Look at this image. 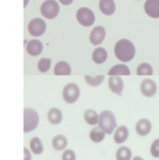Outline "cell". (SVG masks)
I'll return each mask as SVG.
<instances>
[{"mask_svg": "<svg viewBox=\"0 0 159 160\" xmlns=\"http://www.w3.org/2000/svg\"><path fill=\"white\" fill-rule=\"evenodd\" d=\"M115 55L122 62L131 61L135 56V47L133 42L124 38L118 40L115 46Z\"/></svg>", "mask_w": 159, "mask_h": 160, "instance_id": "1", "label": "cell"}, {"mask_svg": "<svg viewBox=\"0 0 159 160\" xmlns=\"http://www.w3.org/2000/svg\"><path fill=\"white\" fill-rule=\"evenodd\" d=\"M100 128L106 132V134H111L113 133L116 127H117V120L116 117L110 110H104L99 114V123Z\"/></svg>", "mask_w": 159, "mask_h": 160, "instance_id": "2", "label": "cell"}, {"mask_svg": "<svg viewBox=\"0 0 159 160\" xmlns=\"http://www.w3.org/2000/svg\"><path fill=\"white\" fill-rule=\"evenodd\" d=\"M24 133H28L34 131L39 124L38 112L32 108L24 109Z\"/></svg>", "mask_w": 159, "mask_h": 160, "instance_id": "3", "label": "cell"}, {"mask_svg": "<svg viewBox=\"0 0 159 160\" xmlns=\"http://www.w3.org/2000/svg\"><path fill=\"white\" fill-rule=\"evenodd\" d=\"M60 7L56 0H46L40 6V13L44 18L52 20L59 14Z\"/></svg>", "mask_w": 159, "mask_h": 160, "instance_id": "4", "label": "cell"}, {"mask_svg": "<svg viewBox=\"0 0 159 160\" xmlns=\"http://www.w3.org/2000/svg\"><path fill=\"white\" fill-rule=\"evenodd\" d=\"M80 87L75 83H69L63 87L62 97L67 103H74L80 98Z\"/></svg>", "mask_w": 159, "mask_h": 160, "instance_id": "5", "label": "cell"}, {"mask_svg": "<svg viewBox=\"0 0 159 160\" xmlns=\"http://www.w3.org/2000/svg\"><path fill=\"white\" fill-rule=\"evenodd\" d=\"M77 20L81 25L89 28L95 23V14L89 8H80L77 12Z\"/></svg>", "mask_w": 159, "mask_h": 160, "instance_id": "6", "label": "cell"}, {"mask_svg": "<svg viewBox=\"0 0 159 160\" xmlns=\"http://www.w3.org/2000/svg\"><path fill=\"white\" fill-rule=\"evenodd\" d=\"M27 28L28 33L33 37H39L46 32V23H45L44 20L39 19V18H35L28 23Z\"/></svg>", "mask_w": 159, "mask_h": 160, "instance_id": "7", "label": "cell"}, {"mask_svg": "<svg viewBox=\"0 0 159 160\" xmlns=\"http://www.w3.org/2000/svg\"><path fill=\"white\" fill-rule=\"evenodd\" d=\"M141 93L145 97H153L157 93V84L155 83V81L151 80V78H146V80L142 81Z\"/></svg>", "mask_w": 159, "mask_h": 160, "instance_id": "8", "label": "cell"}, {"mask_svg": "<svg viewBox=\"0 0 159 160\" xmlns=\"http://www.w3.org/2000/svg\"><path fill=\"white\" fill-rule=\"evenodd\" d=\"M105 37H106V31L102 26H96L93 28V31L89 34V42L94 45V46H98L104 42Z\"/></svg>", "mask_w": 159, "mask_h": 160, "instance_id": "9", "label": "cell"}, {"mask_svg": "<svg viewBox=\"0 0 159 160\" xmlns=\"http://www.w3.org/2000/svg\"><path fill=\"white\" fill-rule=\"evenodd\" d=\"M144 10L148 17L153 19H159V0H146Z\"/></svg>", "mask_w": 159, "mask_h": 160, "instance_id": "10", "label": "cell"}, {"mask_svg": "<svg viewBox=\"0 0 159 160\" xmlns=\"http://www.w3.org/2000/svg\"><path fill=\"white\" fill-rule=\"evenodd\" d=\"M108 86L112 93L117 94V95H121L123 91V87H124V83H123V81L121 80L119 75H113L109 78Z\"/></svg>", "mask_w": 159, "mask_h": 160, "instance_id": "11", "label": "cell"}, {"mask_svg": "<svg viewBox=\"0 0 159 160\" xmlns=\"http://www.w3.org/2000/svg\"><path fill=\"white\" fill-rule=\"evenodd\" d=\"M26 51L28 52V55L36 57V56L42 53V44L38 39H31L30 42H27V45H26Z\"/></svg>", "mask_w": 159, "mask_h": 160, "instance_id": "12", "label": "cell"}, {"mask_svg": "<svg viewBox=\"0 0 159 160\" xmlns=\"http://www.w3.org/2000/svg\"><path fill=\"white\" fill-rule=\"evenodd\" d=\"M135 131L141 136H146V135H148L152 131L151 121L147 120V119H141V120L136 123Z\"/></svg>", "mask_w": 159, "mask_h": 160, "instance_id": "13", "label": "cell"}, {"mask_svg": "<svg viewBox=\"0 0 159 160\" xmlns=\"http://www.w3.org/2000/svg\"><path fill=\"white\" fill-rule=\"evenodd\" d=\"M47 118H48V121L51 124L57 125L62 122L63 114H62L61 110L58 109V108H51V109H49L48 113H47Z\"/></svg>", "mask_w": 159, "mask_h": 160, "instance_id": "14", "label": "cell"}, {"mask_svg": "<svg viewBox=\"0 0 159 160\" xmlns=\"http://www.w3.org/2000/svg\"><path fill=\"white\" fill-rule=\"evenodd\" d=\"M99 10L105 15H111L116 11L115 0H99Z\"/></svg>", "mask_w": 159, "mask_h": 160, "instance_id": "15", "label": "cell"}, {"mask_svg": "<svg viewBox=\"0 0 159 160\" xmlns=\"http://www.w3.org/2000/svg\"><path fill=\"white\" fill-rule=\"evenodd\" d=\"M129 137V130L125 125H121V127L117 128L113 133V139L117 144H122Z\"/></svg>", "mask_w": 159, "mask_h": 160, "instance_id": "16", "label": "cell"}, {"mask_svg": "<svg viewBox=\"0 0 159 160\" xmlns=\"http://www.w3.org/2000/svg\"><path fill=\"white\" fill-rule=\"evenodd\" d=\"M107 57H108L107 50L105 48H102V47H97V48L93 51V55H92L93 61L97 64L104 63V62L107 60Z\"/></svg>", "mask_w": 159, "mask_h": 160, "instance_id": "17", "label": "cell"}, {"mask_svg": "<svg viewBox=\"0 0 159 160\" xmlns=\"http://www.w3.org/2000/svg\"><path fill=\"white\" fill-rule=\"evenodd\" d=\"M105 136H106V132L99 125L93 128L91 130V132H89V138L94 143H100V142H102L105 139Z\"/></svg>", "mask_w": 159, "mask_h": 160, "instance_id": "18", "label": "cell"}, {"mask_svg": "<svg viewBox=\"0 0 159 160\" xmlns=\"http://www.w3.org/2000/svg\"><path fill=\"white\" fill-rule=\"evenodd\" d=\"M51 144H52L53 149L58 150V152H59V150H64L67 145H68V139H67V137L64 136V135H61V134L56 135L52 138Z\"/></svg>", "mask_w": 159, "mask_h": 160, "instance_id": "19", "label": "cell"}, {"mask_svg": "<svg viewBox=\"0 0 159 160\" xmlns=\"http://www.w3.org/2000/svg\"><path fill=\"white\" fill-rule=\"evenodd\" d=\"M53 72H55L56 75H70L71 67L67 61H59L55 65Z\"/></svg>", "mask_w": 159, "mask_h": 160, "instance_id": "20", "label": "cell"}, {"mask_svg": "<svg viewBox=\"0 0 159 160\" xmlns=\"http://www.w3.org/2000/svg\"><path fill=\"white\" fill-rule=\"evenodd\" d=\"M84 120L87 124L96 125L99 123V114L93 109H88L84 112Z\"/></svg>", "mask_w": 159, "mask_h": 160, "instance_id": "21", "label": "cell"}, {"mask_svg": "<svg viewBox=\"0 0 159 160\" xmlns=\"http://www.w3.org/2000/svg\"><path fill=\"white\" fill-rule=\"evenodd\" d=\"M109 76H113V75H130L131 72L130 69L127 68V65L125 64H117L115 67H112L108 72Z\"/></svg>", "mask_w": 159, "mask_h": 160, "instance_id": "22", "label": "cell"}, {"mask_svg": "<svg viewBox=\"0 0 159 160\" xmlns=\"http://www.w3.org/2000/svg\"><path fill=\"white\" fill-rule=\"evenodd\" d=\"M30 148L32 150L33 154L40 155L44 150V146H42V142L40 141L38 137H33L30 142Z\"/></svg>", "mask_w": 159, "mask_h": 160, "instance_id": "23", "label": "cell"}, {"mask_svg": "<svg viewBox=\"0 0 159 160\" xmlns=\"http://www.w3.org/2000/svg\"><path fill=\"white\" fill-rule=\"evenodd\" d=\"M116 159L117 160H131L132 159V150L127 146H122L116 152Z\"/></svg>", "mask_w": 159, "mask_h": 160, "instance_id": "24", "label": "cell"}, {"mask_svg": "<svg viewBox=\"0 0 159 160\" xmlns=\"http://www.w3.org/2000/svg\"><path fill=\"white\" fill-rule=\"evenodd\" d=\"M153 73H154L153 67L149 63H146V62L141 63L137 67V69H136V74L137 75H152Z\"/></svg>", "mask_w": 159, "mask_h": 160, "instance_id": "25", "label": "cell"}, {"mask_svg": "<svg viewBox=\"0 0 159 160\" xmlns=\"http://www.w3.org/2000/svg\"><path fill=\"white\" fill-rule=\"evenodd\" d=\"M104 75H97V76H91V75H85L84 80L86 81V83L91 86H99L102 82H104Z\"/></svg>", "mask_w": 159, "mask_h": 160, "instance_id": "26", "label": "cell"}, {"mask_svg": "<svg viewBox=\"0 0 159 160\" xmlns=\"http://www.w3.org/2000/svg\"><path fill=\"white\" fill-rule=\"evenodd\" d=\"M50 67H51V60L49 58H42L38 61V63H37V69L40 72H42V73L48 71L50 69Z\"/></svg>", "mask_w": 159, "mask_h": 160, "instance_id": "27", "label": "cell"}, {"mask_svg": "<svg viewBox=\"0 0 159 160\" xmlns=\"http://www.w3.org/2000/svg\"><path fill=\"white\" fill-rule=\"evenodd\" d=\"M151 155L154 158H159V138L155 139L151 145Z\"/></svg>", "mask_w": 159, "mask_h": 160, "instance_id": "28", "label": "cell"}, {"mask_svg": "<svg viewBox=\"0 0 159 160\" xmlns=\"http://www.w3.org/2000/svg\"><path fill=\"white\" fill-rule=\"evenodd\" d=\"M62 160H77V155H75L74 150L72 149H67L63 150L62 154Z\"/></svg>", "mask_w": 159, "mask_h": 160, "instance_id": "29", "label": "cell"}, {"mask_svg": "<svg viewBox=\"0 0 159 160\" xmlns=\"http://www.w3.org/2000/svg\"><path fill=\"white\" fill-rule=\"evenodd\" d=\"M24 160H32V156H31V152L27 148H24Z\"/></svg>", "mask_w": 159, "mask_h": 160, "instance_id": "30", "label": "cell"}, {"mask_svg": "<svg viewBox=\"0 0 159 160\" xmlns=\"http://www.w3.org/2000/svg\"><path fill=\"white\" fill-rule=\"evenodd\" d=\"M59 2H61V3L64 4V6H69V4L72 3L73 0H59Z\"/></svg>", "mask_w": 159, "mask_h": 160, "instance_id": "31", "label": "cell"}, {"mask_svg": "<svg viewBox=\"0 0 159 160\" xmlns=\"http://www.w3.org/2000/svg\"><path fill=\"white\" fill-rule=\"evenodd\" d=\"M132 160H144V159H143L142 157H140V156H135Z\"/></svg>", "mask_w": 159, "mask_h": 160, "instance_id": "32", "label": "cell"}, {"mask_svg": "<svg viewBox=\"0 0 159 160\" xmlns=\"http://www.w3.org/2000/svg\"><path fill=\"white\" fill-rule=\"evenodd\" d=\"M28 3V0H24V7H26Z\"/></svg>", "mask_w": 159, "mask_h": 160, "instance_id": "33", "label": "cell"}]
</instances>
